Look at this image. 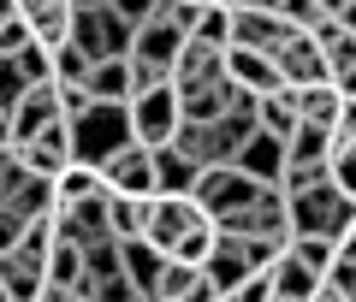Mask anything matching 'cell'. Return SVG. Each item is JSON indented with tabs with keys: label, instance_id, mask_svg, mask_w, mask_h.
Masks as SVG:
<instances>
[{
	"label": "cell",
	"instance_id": "28",
	"mask_svg": "<svg viewBox=\"0 0 356 302\" xmlns=\"http://www.w3.org/2000/svg\"><path fill=\"white\" fill-rule=\"evenodd\" d=\"M54 196H60V208H72V201H89V196H107V178H102V166H83V160H72L60 178H54Z\"/></svg>",
	"mask_w": 356,
	"mask_h": 302
},
{
	"label": "cell",
	"instance_id": "32",
	"mask_svg": "<svg viewBox=\"0 0 356 302\" xmlns=\"http://www.w3.org/2000/svg\"><path fill=\"white\" fill-rule=\"evenodd\" d=\"M18 60V72H24V83L30 89H42V83H54V48H42V42H30L24 53H13Z\"/></svg>",
	"mask_w": 356,
	"mask_h": 302
},
{
	"label": "cell",
	"instance_id": "25",
	"mask_svg": "<svg viewBox=\"0 0 356 302\" xmlns=\"http://www.w3.org/2000/svg\"><path fill=\"white\" fill-rule=\"evenodd\" d=\"M255 125L273 131V137H291V131L303 125V113H297V89L285 83V89H273V95H261V101H255Z\"/></svg>",
	"mask_w": 356,
	"mask_h": 302
},
{
	"label": "cell",
	"instance_id": "8",
	"mask_svg": "<svg viewBox=\"0 0 356 302\" xmlns=\"http://www.w3.org/2000/svg\"><path fill=\"white\" fill-rule=\"evenodd\" d=\"M13 160L24 166V172H36V178H60L65 166H72V119H54L42 137L13 142Z\"/></svg>",
	"mask_w": 356,
	"mask_h": 302
},
{
	"label": "cell",
	"instance_id": "17",
	"mask_svg": "<svg viewBox=\"0 0 356 302\" xmlns=\"http://www.w3.org/2000/svg\"><path fill=\"white\" fill-rule=\"evenodd\" d=\"M309 36H315V48H321V60H327V72H332V77H344V72L356 65V30L344 24V18H332V12H327L315 30H309Z\"/></svg>",
	"mask_w": 356,
	"mask_h": 302
},
{
	"label": "cell",
	"instance_id": "26",
	"mask_svg": "<svg viewBox=\"0 0 356 302\" xmlns=\"http://www.w3.org/2000/svg\"><path fill=\"white\" fill-rule=\"evenodd\" d=\"M149 208H154V196H107V226H113V237L125 243V237H143L149 231Z\"/></svg>",
	"mask_w": 356,
	"mask_h": 302
},
{
	"label": "cell",
	"instance_id": "37",
	"mask_svg": "<svg viewBox=\"0 0 356 302\" xmlns=\"http://www.w3.org/2000/svg\"><path fill=\"white\" fill-rule=\"evenodd\" d=\"M202 6H208V0H161V18H166V24H178L184 36H191L196 18H202Z\"/></svg>",
	"mask_w": 356,
	"mask_h": 302
},
{
	"label": "cell",
	"instance_id": "12",
	"mask_svg": "<svg viewBox=\"0 0 356 302\" xmlns=\"http://www.w3.org/2000/svg\"><path fill=\"white\" fill-rule=\"evenodd\" d=\"M13 6H18V18L30 24V36L42 48H65L72 42V18H77L72 0H13Z\"/></svg>",
	"mask_w": 356,
	"mask_h": 302
},
{
	"label": "cell",
	"instance_id": "14",
	"mask_svg": "<svg viewBox=\"0 0 356 302\" xmlns=\"http://www.w3.org/2000/svg\"><path fill=\"white\" fill-rule=\"evenodd\" d=\"M273 60H280V77H285V83H291V89H309V83H327V77H332L309 30H297V36L285 42V48L273 53Z\"/></svg>",
	"mask_w": 356,
	"mask_h": 302
},
{
	"label": "cell",
	"instance_id": "10",
	"mask_svg": "<svg viewBox=\"0 0 356 302\" xmlns=\"http://www.w3.org/2000/svg\"><path fill=\"white\" fill-rule=\"evenodd\" d=\"M297 30L285 24L280 12H267V6H243L232 12V48H261V53H280Z\"/></svg>",
	"mask_w": 356,
	"mask_h": 302
},
{
	"label": "cell",
	"instance_id": "18",
	"mask_svg": "<svg viewBox=\"0 0 356 302\" xmlns=\"http://www.w3.org/2000/svg\"><path fill=\"white\" fill-rule=\"evenodd\" d=\"M208 77H226V48H214V42H184V53H178V65H172V83L184 89V83H208Z\"/></svg>",
	"mask_w": 356,
	"mask_h": 302
},
{
	"label": "cell",
	"instance_id": "46",
	"mask_svg": "<svg viewBox=\"0 0 356 302\" xmlns=\"http://www.w3.org/2000/svg\"><path fill=\"white\" fill-rule=\"evenodd\" d=\"M332 83H339V89H344V95H350V101H356V65H350V72H344V77H332Z\"/></svg>",
	"mask_w": 356,
	"mask_h": 302
},
{
	"label": "cell",
	"instance_id": "20",
	"mask_svg": "<svg viewBox=\"0 0 356 302\" xmlns=\"http://www.w3.org/2000/svg\"><path fill=\"white\" fill-rule=\"evenodd\" d=\"M321 290V273L303 261L297 249H285L280 261H273V296H291V302H315Z\"/></svg>",
	"mask_w": 356,
	"mask_h": 302
},
{
	"label": "cell",
	"instance_id": "41",
	"mask_svg": "<svg viewBox=\"0 0 356 302\" xmlns=\"http://www.w3.org/2000/svg\"><path fill=\"white\" fill-rule=\"evenodd\" d=\"M107 6H113V12H119V18H125V24H131V30H137V24H149V18H154V12H161V0H107Z\"/></svg>",
	"mask_w": 356,
	"mask_h": 302
},
{
	"label": "cell",
	"instance_id": "29",
	"mask_svg": "<svg viewBox=\"0 0 356 302\" xmlns=\"http://www.w3.org/2000/svg\"><path fill=\"white\" fill-rule=\"evenodd\" d=\"M83 273H89V278H113V273H125V243H119V237H95V243H83Z\"/></svg>",
	"mask_w": 356,
	"mask_h": 302
},
{
	"label": "cell",
	"instance_id": "7",
	"mask_svg": "<svg viewBox=\"0 0 356 302\" xmlns=\"http://www.w3.org/2000/svg\"><path fill=\"white\" fill-rule=\"evenodd\" d=\"M191 196L202 201L214 219H232V214H243V208L261 196V184H255L243 166H202V172H196V184H191Z\"/></svg>",
	"mask_w": 356,
	"mask_h": 302
},
{
	"label": "cell",
	"instance_id": "45",
	"mask_svg": "<svg viewBox=\"0 0 356 302\" xmlns=\"http://www.w3.org/2000/svg\"><path fill=\"white\" fill-rule=\"evenodd\" d=\"M315 302H350V296H344V290H332L327 278H321V290H315Z\"/></svg>",
	"mask_w": 356,
	"mask_h": 302
},
{
	"label": "cell",
	"instance_id": "24",
	"mask_svg": "<svg viewBox=\"0 0 356 302\" xmlns=\"http://www.w3.org/2000/svg\"><path fill=\"white\" fill-rule=\"evenodd\" d=\"M6 208H13V214L24 219V226H30V219H48L54 208H60V196H54V178H36V172H24Z\"/></svg>",
	"mask_w": 356,
	"mask_h": 302
},
{
	"label": "cell",
	"instance_id": "34",
	"mask_svg": "<svg viewBox=\"0 0 356 302\" xmlns=\"http://www.w3.org/2000/svg\"><path fill=\"white\" fill-rule=\"evenodd\" d=\"M291 249H297V255H303V261H309V267H315V273H321V278H327V267H332V261H339V243H327V237H291Z\"/></svg>",
	"mask_w": 356,
	"mask_h": 302
},
{
	"label": "cell",
	"instance_id": "33",
	"mask_svg": "<svg viewBox=\"0 0 356 302\" xmlns=\"http://www.w3.org/2000/svg\"><path fill=\"white\" fill-rule=\"evenodd\" d=\"M332 184H339L344 196L356 201V142H350V137L332 142Z\"/></svg>",
	"mask_w": 356,
	"mask_h": 302
},
{
	"label": "cell",
	"instance_id": "15",
	"mask_svg": "<svg viewBox=\"0 0 356 302\" xmlns=\"http://www.w3.org/2000/svg\"><path fill=\"white\" fill-rule=\"evenodd\" d=\"M13 142H30V137H42V131L54 125V119H65L60 113V89L54 83H42V89H24V101H18L13 113Z\"/></svg>",
	"mask_w": 356,
	"mask_h": 302
},
{
	"label": "cell",
	"instance_id": "40",
	"mask_svg": "<svg viewBox=\"0 0 356 302\" xmlns=\"http://www.w3.org/2000/svg\"><path fill=\"white\" fill-rule=\"evenodd\" d=\"M232 302H273V267H267V273H250L232 290Z\"/></svg>",
	"mask_w": 356,
	"mask_h": 302
},
{
	"label": "cell",
	"instance_id": "42",
	"mask_svg": "<svg viewBox=\"0 0 356 302\" xmlns=\"http://www.w3.org/2000/svg\"><path fill=\"white\" fill-rule=\"evenodd\" d=\"M327 285H332V290H344V296L356 302V261H350V255H339V261L327 267Z\"/></svg>",
	"mask_w": 356,
	"mask_h": 302
},
{
	"label": "cell",
	"instance_id": "31",
	"mask_svg": "<svg viewBox=\"0 0 356 302\" xmlns=\"http://www.w3.org/2000/svg\"><path fill=\"white\" fill-rule=\"evenodd\" d=\"M89 53L77 48V42H65V48H54V83H89Z\"/></svg>",
	"mask_w": 356,
	"mask_h": 302
},
{
	"label": "cell",
	"instance_id": "11",
	"mask_svg": "<svg viewBox=\"0 0 356 302\" xmlns=\"http://www.w3.org/2000/svg\"><path fill=\"white\" fill-rule=\"evenodd\" d=\"M226 83L250 89V95H273V89H285L280 77V60L261 48H226Z\"/></svg>",
	"mask_w": 356,
	"mask_h": 302
},
{
	"label": "cell",
	"instance_id": "27",
	"mask_svg": "<svg viewBox=\"0 0 356 302\" xmlns=\"http://www.w3.org/2000/svg\"><path fill=\"white\" fill-rule=\"evenodd\" d=\"M196 172H202V166H196L184 149H172V142H166V149H154V178H161V196H184V190L196 184Z\"/></svg>",
	"mask_w": 356,
	"mask_h": 302
},
{
	"label": "cell",
	"instance_id": "2",
	"mask_svg": "<svg viewBox=\"0 0 356 302\" xmlns=\"http://www.w3.org/2000/svg\"><path fill=\"white\" fill-rule=\"evenodd\" d=\"M285 196H291V237H327V243H344V231L356 226V201L344 196L332 178L303 184V190H285Z\"/></svg>",
	"mask_w": 356,
	"mask_h": 302
},
{
	"label": "cell",
	"instance_id": "49",
	"mask_svg": "<svg viewBox=\"0 0 356 302\" xmlns=\"http://www.w3.org/2000/svg\"><path fill=\"white\" fill-rule=\"evenodd\" d=\"M339 18H344V24H350V30H356V0H350V6H344V12H339Z\"/></svg>",
	"mask_w": 356,
	"mask_h": 302
},
{
	"label": "cell",
	"instance_id": "47",
	"mask_svg": "<svg viewBox=\"0 0 356 302\" xmlns=\"http://www.w3.org/2000/svg\"><path fill=\"white\" fill-rule=\"evenodd\" d=\"M6 149H13V119L0 113V154H6Z\"/></svg>",
	"mask_w": 356,
	"mask_h": 302
},
{
	"label": "cell",
	"instance_id": "38",
	"mask_svg": "<svg viewBox=\"0 0 356 302\" xmlns=\"http://www.w3.org/2000/svg\"><path fill=\"white\" fill-rule=\"evenodd\" d=\"M54 89H60V113H65V119H83L89 107H95L89 83H54Z\"/></svg>",
	"mask_w": 356,
	"mask_h": 302
},
{
	"label": "cell",
	"instance_id": "4",
	"mask_svg": "<svg viewBox=\"0 0 356 302\" xmlns=\"http://www.w3.org/2000/svg\"><path fill=\"white\" fill-rule=\"evenodd\" d=\"M125 107H131V137H137L143 149H166V142L178 137V125H184V101H178V83L137 89Z\"/></svg>",
	"mask_w": 356,
	"mask_h": 302
},
{
	"label": "cell",
	"instance_id": "5",
	"mask_svg": "<svg viewBox=\"0 0 356 302\" xmlns=\"http://www.w3.org/2000/svg\"><path fill=\"white\" fill-rule=\"evenodd\" d=\"M72 42L89 53V60H125L131 53V42H137V30L125 24V18L113 12V6H77V18H72Z\"/></svg>",
	"mask_w": 356,
	"mask_h": 302
},
{
	"label": "cell",
	"instance_id": "3",
	"mask_svg": "<svg viewBox=\"0 0 356 302\" xmlns=\"http://www.w3.org/2000/svg\"><path fill=\"white\" fill-rule=\"evenodd\" d=\"M131 142H137L131 137V107H119V101H95L83 119H72V160H83V166L113 160Z\"/></svg>",
	"mask_w": 356,
	"mask_h": 302
},
{
	"label": "cell",
	"instance_id": "21",
	"mask_svg": "<svg viewBox=\"0 0 356 302\" xmlns=\"http://www.w3.org/2000/svg\"><path fill=\"white\" fill-rule=\"evenodd\" d=\"M297 113H303V125H321V131H339V113H344V89L332 83H309L297 89Z\"/></svg>",
	"mask_w": 356,
	"mask_h": 302
},
{
	"label": "cell",
	"instance_id": "19",
	"mask_svg": "<svg viewBox=\"0 0 356 302\" xmlns=\"http://www.w3.org/2000/svg\"><path fill=\"white\" fill-rule=\"evenodd\" d=\"M89 95L125 107V101L137 95V65H131V53H125V60H95V65H89Z\"/></svg>",
	"mask_w": 356,
	"mask_h": 302
},
{
	"label": "cell",
	"instance_id": "1",
	"mask_svg": "<svg viewBox=\"0 0 356 302\" xmlns=\"http://www.w3.org/2000/svg\"><path fill=\"white\" fill-rule=\"evenodd\" d=\"M143 237L166 255V261H184V267H202L220 243V219L208 214L202 201L184 190V196H154L149 208V231Z\"/></svg>",
	"mask_w": 356,
	"mask_h": 302
},
{
	"label": "cell",
	"instance_id": "36",
	"mask_svg": "<svg viewBox=\"0 0 356 302\" xmlns=\"http://www.w3.org/2000/svg\"><path fill=\"white\" fill-rule=\"evenodd\" d=\"M24 72H18V60H6V53H0V113H13L18 101H24Z\"/></svg>",
	"mask_w": 356,
	"mask_h": 302
},
{
	"label": "cell",
	"instance_id": "39",
	"mask_svg": "<svg viewBox=\"0 0 356 302\" xmlns=\"http://www.w3.org/2000/svg\"><path fill=\"white\" fill-rule=\"evenodd\" d=\"M30 42H36V36H30V24H24L18 12L6 18V24H0V53H6V60H13V53H24Z\"/></svg>",
	"mask_w": 356,
	"mask_h": 302
},
{
	"label": "cell",
	"instance_id": "13",
	"mask_svg": "<svg viewBox=\"0 0 356 302\" xmlns=\"http://www.w3.org/2000/svg\"><path fill=\"white\" fill-rule=\"evenodd\" d=\"M232 166H243L255 184H285V137H273V131L255 125L250 142L238 149V160H232Z\"/></svg>",
	"mask_w": 356,
	"mask_h": 302
},
{
	"label": "cell",
	"instance_id": "52",
	"mask_svg": "<svg viewBox=\"0 0 356 302\" xmlns=\"http://www.w3.org/2000/svg\"><path fill=\"white\" fill-rule=\"evenodd\" d=\"M273 302H291V296H273Z\"/></svg>",
	"mask_w": 356,
	"mask_h": 302
},
{
	"label": "cell",
	"instance_id": "9",
	"mask_svg": "<svg viewBox=\"0 0 356 302\" xmlns=\"http://www.w3.org/2000/svg\"><path fill=\"white\" fill-rule=\"evenodd\" d=\"M102 178H107V190H119V196H161L154 149H143V142H131V149H119L113 160H102Z\"/></svg>",
	"mask_w": 356,
	"mask_h": 302
},
{
	"label": "cell",
	"instance_id": "22",
	"mask_svg": "<svg viewBox=\"0 0 356 302\" xmlns=\"http://www.w3.org/2000/svg\"><path fill=\"white\" fill-rule=\"evenodd\" d=\"M161 273H166V255L154 249L149 237H125V278L143 290V296L161 290Z\"/></svg>",
	"mask_w": 356,
	"mask_h": 302
},
{
	"label": "cell",
	"instance_id": "6",
	"mask_svg": "<svg viewBox=\"0 0 356 302\" xmlns=\"http://www.w3.org/2000/svg\"><path fill=\"white\" fill-rule=\"evenodd\" d=\"M332 142H339V131L297 125L291 137H285V190H303V184L332 178Z\"/></svg>",
	"mask_w": 356,
	"mask_h": 302
},
{
	"label": "cell",
	"instance_id": "48",
	"mask_svg": "<svg viewBox=\"0 0 356 302\" xmlns=\"http://www.w3.org/2000/svg\"><path fill=\"white\" fill-rule=\"evenodd\" d=\"M214 6H226V12H243V6H261V0H214Z\"/></svg>",
	"mask_w": 356,
	"mask_h": 302
},
{
	"label": "cell",
	"instance_id": "51",
	"mask_svg": "<svg viewBox=\"0 0 356 302\" xmlns=\"http://www.w3.org/2000/svg\"><path fill=\"white\" fill-rule=\"evenodd\" d=\"M0 302H13V296H6V285H0Z\"/></svg>",
	"mask_w": 356,
	"mask_h": 302
},
{
	"label": "cell",
	"instance_id": "43",
	"mask_svg": "<svg viewBox=\"0 0 356 302\" xmlns=\"http://www.w3.org/2000/svg\"><path fill=\"white\" fill-rule=\"evenodd\" d=\"M18 243H24V219H18L13 208H0V255L18 249Z\"/></svg>",
	"mask_w": 356,
	"mask_h": 302
},
{
	"label": "cell",
	"instance_id": "44",
	"mask_svg": "<svg viewBox=\"0 0 356 302\" xmlns=\"http://www.w3.org/2000/svg\"><path fill=\"white\" fill-rule=\"evenodd\" d=\"M339 137L356 142V101H350V95H344V113H339Z\"/></svg>",
	"mask_w": 356,
	"mask_h": 302
},
{
	"label": "cell",
	"instance_id": "30",
	"mask_svg": "<svg viewBox=\"0 0 356 302\" xmlns=\"http://www.w3.org/2000/svg\"><path fill=\"white\" fill-rule=\"evenodd\" d=\"M77 278H83V249L65 243V237H54V249H48V285H77Z\"/></svg>",
	"mask_w": 356,
	"mask_h": 302
},
{
	"label": "cell",
	"instance_id": "35",
	"mask_svg": "<svg viewBox=\"0 0 356 302\" xmlns=\"http://www.w3.org/2000/svg\"><path fill=\"white\" fill-rule=\"evenodd\" d=\"M89 302H149L137 285H131L125 273H113V278H95V290H89Z\"/></svg>",
	"mask_w": 356,
	"mask_h": 302
},
{
	"label": "cell",
	"instance_id": "23",
	"mask_svg": "<svg viewBox=\"0 0 356 302\" xmlns=\"http://www.w3.org/2000/svg\"><path fill=\"white\" fill-rule=\"evenodd\" d=\"M178 101H184V119L208 125V119H220V113L232 107V83H226V77H208V83H184V89H178Z\"/></svg>",
	"mask_w": 356,
	"mask_h": 302
},
{
	"label": "cell",
	"instance_id": "16",
	"mask_svg": "<svg viewBox=\"0 0 356 302\" xmlns=\"http://www.w3.org/2000/svg\"><path fill=\"white\" fill-rule=\"evenodd\" d=\"M0 285H6L13 302H42V290H48V261H36V255H24V249H6L0 255Z\"/></svg>",
	"mask_w": 356,
	"mask_h": 302
},
{
	"label": "cell",
	"instance_id": "50",
	"mask_svg": "<svg viewBox=\"0 0 356 302\" xmlns=\"http://www.w3.org/2000/svg\"><path fill=\"white\" fill-rule=\"evenodd\" d=\"M72 6H102V0H72Z\"/></svg>",
	"mask_w": 356,
	"mask_h": 302
}]
</instances>
